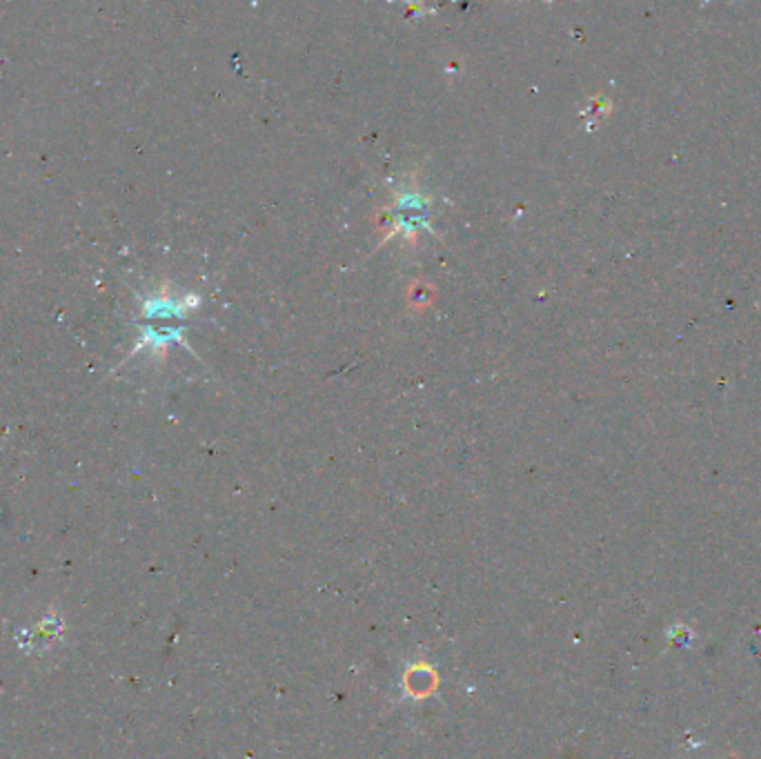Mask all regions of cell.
<instances>
[{
  "label": "cell",
  "mask_w": 761,
  "mask_h": 759,
  "mask_svg": "<svg viewBox=\"0 0 761 759\" xmlns=\"http://www.w3.org/2000/svg\"><path fill=\"white\" fill-rule=\"evenodd\" d=\"M434 287L428 285V283H412L410 285V292H407V305H410L412 310L421 312L425 307H430L434 303Z\"/></svg>",
  "instance_id": "cell-1"
}]
</instances>
